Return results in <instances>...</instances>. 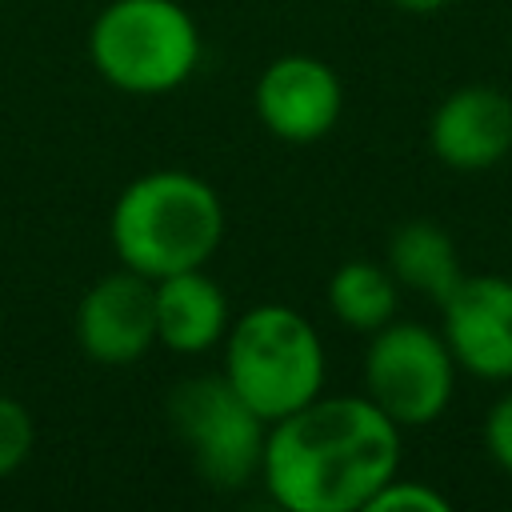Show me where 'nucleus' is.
<instances>
[{
    "label": "nucleus",
    "instance_id": "obj_1",
    "mask_svg": "<svg viewBox=\"0 0 512 512\" xmlns=\"http://www.w3.org/2000/svg\"><path fill=\"white\" fill-rule=\"evenodd\" d=\"M400 468V428L368 396H316L268 424L260 480L288 512H360Z\"/></svg>",
    "mask_w": 512,
    "mask_h": 512
},
{
    "label": "nucleus",
    "instance_id": "obj_2",
    "mask_svg": "<svg viewBox=\"0 0 512 512\" xmlns=\"http://www.w3.org/2000/svg\"><path fill=\"white\" fill-rule=\"evenodd\" d=\"M108 236L120 264L148 280L204 268L224 240V204L192 172H144L116 196Z\"/></svg>",
    "mask_w": 512,
    "mask_h": 512
},
{
    "label": "nucleus",
    "instance_id": "obj_3",
    "mask_svg": "<svg viewBox=\"0 0 512 512\" xmlns=\"http://www.w3.org/2000/svg\"><path fill=\"white\" fill-rule=\"evenodd\" d=\"M224 380L272 424L320 396V332L288 304H256L224 332Z\"/></svg>",
    "mask_w": 512,
    "mask_h": 512
},
{
    "label": "nucleus",
    "instance_id": "obj_4",
    "mask_svg": "<svg viewBox=\"0 0 512 512\" xmlns=\"http://www.w3.org/2000/svg\"><path fill=\"white\" fill-rule=\"evenodd\" d=\"M92 68L128 96L180 88L200 64V28L176 0H108L88 28Z\"/></svg>",
    "mask_w": 512,
    "mask_h": 512
},
{
    "label": "nucleus",
    "instance_id": "obj_5",
    "mask_svg": "<svg viewBox=\"0 0 512 512\" xmlns=\"http://www.w3.org/2000/svg\"><path fill=\"white\" fill-rule=\"evenodd\" d=\"M168 420L196 472L216 492H236L260 476L268 420L220 376H188L168 396Z\"/></svg>",
    "mask_w": 512,
    "mask_h": 512
},
{
    "label": "nucleus",
    "instance_id": "obj_6",
    "mask_svg": "<svg viewBox=\"0 0 512 512\" xmlns=\"http://www.w3.org/2000/svg\"><path fill=\"white\" fill-rule=\"evenodd\" d=\"M456 360L440 332L408 320H388L372 332L364 356V396L396 424L424 428L452 400Z\"/></svg>",
    "mask_w": 512,
    "mask_h": 512
},
{
    "label": "nucleus",
    "instance_id": "obj_7",
    "mask_svg": "<svg viewBox=\"0 0 512 512\" xmlns=\"http://www.w3.org/2000/svg\"><path fill=\"white\" fill-rule=\"evenodd\" d=\"M252 104L260 124L276 140L312 144L336 128L344 108V88H340V76L320 56L288 52L260 72Z\"/></svg>",
    "mask_w": 512,
    "mask_h": 512
},
{
    "label": "nucleus",
    "instance_id": "obj_8",
    "mask_svg": "<svg viewBox=\"0 0 512 512\" xmlns=\"http://www.w3.org/2000/svg\"><path fill=\"white\" fill-rule=\"evenodd\" d=\"M80 352L96 364H136L156 344V284L132 268L100 276L76 304Z\"/></svg>",
    "mask_w": 512,
    "mask_h": 512
},
{
    "label": "nucleus",
    "instance_id": "obj_9",
    "mask_svg": "<svg viewBox=\"0 0 512 512\" xmlns=\"http://www.w3.org/2000/svg\"><path fill=\"white\" fill-rule=\"evenodd\" d=\"M452 360L480 380H512V280L460 276L440 300Z\"/></svg>",
    "mask_w": 512,
    "mask_h": 512
},
{
    "label": "nucleus",
    "instance_id": "obj_10",
    "mask_svg": "<svg viewBox=\"0 0 512 512\" xmlns=\"http://www.w3.org/2000/svg\"><path fill=\"white\" fill-rule=\"evenodd\" d=\"M428 144L456 172H484L512 152V100L492 84L448 92L428 124Z\"/></svg>",
    "mask_w": 512,
    "mask_h": 512
},
{
    "label": "nucleus",
    "instance_id": "obj_11",
    "mask_svg": "<svg viewBox=\"0 0 512 512\" xmlns=\"http://www.w3.org/2000/svg\"><path fill=\"white\" fill-rule=\"evenodd\" d=\"M152 284H156V340L168 352L192 356V352H208L224 340V332L232 324L228 296L204 268L172 272Z\"/></svg>",
    "mask_w": 512,
    "mask_h": 512
},
{
    "label": "nucleus",
    "instance_id": "obj_12",
    "mask_svg": "<svg viewBox=\"0 0 512 512\" xmlns=\"http://www.w3.org/2000/svg\"><path fill=\"white\" fill-rule=\"evenodd\" d=\"M388 272L396 284L416 288L428 300H444L460 284V256L452 236L432 220H408L388 240Z\"/></svg>",
    "mask_w": 512,
    "mask_h": 512
},
{
    "label": "nucleus",
    "instance_id": "obj_13",
    "mask_svg": "<svg viewBox=\"0 0 512 512\" xmlns=\"http://www.w3.org/2000/svg\"><path fill=\"white\" fill-rule=\"evenodd\" d=\"M396 276L372 260H348L328 280V308L352 332H376L396 316Z\"/></svg>",
    "mask_w": 512,
    "mask_h": 512
},
{
    "label": "nucleus",
    "instance_id": "obj_14",
    "mask_svg": "<svg viewBox=\"0 0 512 512\" xmlns=\"http://www.w3.org/2000/svg\"><path fill=\"white\" fill-rule=\"evenodd\" d=\"M36 444V424H32V412L16 400V396H4L0 392V480L12 476L28 452Z\"/></svg>",
    "mask_w": 512,
    "mask_h": 512
},
{
    "label": "nucleus",
    "instance_id": "obj_15",
    "mask_svg": "<svg viewBox=\"0 0 512 512\" xmlns=\"http://www.w3.org/2000/svg\"><path fill=\"white\" fill-rule=\"evenodd\" d=\"M364 512H448V500L424 480L392 476L388 484L376 488V496L364 504Z\"/></svg>",
    "mask_w": 512,
    "mask_h": 512
},
{
    "label": "nucleus",
    "instance_id": "obj_16",
    "mask_svg": "<svg viewBox=\"0 0 512 512\" xmlns=\"http://www.w3.org/2000/svg\"><path fill=\"white\" fill-rule=\"evenodd\" d=\"M484 448L512 476V392L500 396L484 416Z\"/></svg>",
    "mask_w": 512,
    "mask_h": 512
},
{
    "label": "nucleus",
    "instance_id": "obj_17",
    "mask_svg": "<svg viewBox=\"0 0 512 512\" xmlns=\"http://www.w3.org/2000/svg\"><path fill=\"white\" fill-rule=\"evenodd\" d=\"M388 4H396V8H404V12H416V16H424V12H440L448 0H388Z\"/></svg>",
    "mask_w": 512,
    "mask_h": 512
}]
</instances>
